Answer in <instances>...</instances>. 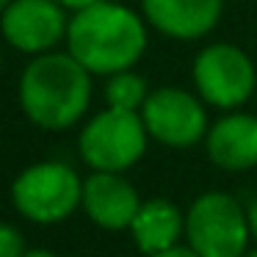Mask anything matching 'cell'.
<instances>
[{
    "label": "cell",
    "instance_id": "7c38bea8",
    "mask_svg": "<svg viewBox=\"0 0 257 257\" xmlns=\"http://www.w3.org/2000/svg\"><path fill=\"white\" fill-rule=\"evenodd\" d=\"M133 240L147 257L166 251L185 238V213L172 199H147L141 202L133 224H130Z\"/></svg>",
    "mask_w": 257,
    "mask_h": 257
},
{
    "label": "cell",
    "instance_id": "8992f818",
    "mask_svg": "<svg viewBox=\"0 0 257 257\" xmlns=\"http://www.w3.org/2000/svg\"><path fill=\"white\" fill-rule=\"evenodd\" d=\"M14 207L36 224H58L69 218L83 199V180L61 161L28 166L12 185Z\"/></svg>",
    "mask_w": 257,
    "mask_h": 257
},
{
    "label": "cell",
    "instance_id": "9c48e42d",
    "mask_svg": "<svg viewBox=\"0 0 257 257\" xmlns=\"http://www.w3.org/2000/svg\"><path fill=\"white\" fill-rule=\"evenodd\" d=\"M147 25L174 42H196L216 31L224 0H141Z\"/></svg>",
    "mask_w": 257,
    "mask_h": 257
},
{
    "label": "cell",
    "instance_id": "2e32d148",
    "mask_svg": "<svg viewBox=\"0 0 257 257\" xmlns=\"http://www.w3.org/2000/svg\"><path fill=\"white\" fill-rule=\"evenodd\" d=\"M246 218H249V232H251V240H257V196L249 202V207H246Z\"/></svg>",
    "mask_w": 257,
    "mask_h": 257
},
{
    "label": "cell",
    "instance_id": "ac0fdd59",
    "mask_svg": "<svg viewBox=\"0 0 257 257\" xmlns=\"http://www.w3.org/2000/svg\"><path fill=\"white\" fill-rule=\"evenodd\" d=\"M23 257H61V254H56V251H50V249H31V251H25Z\"/></svg>",
    "mask_w": 257,
    "mask_h": 257
},
{
    "label": "cell",
    "instance_id": "4fadbf2b",
    "mask_svg": "<svg viewBox=\"0 0 257 257\" xmlns=\"http://www.w3.org/2000/svg\"><path fill=\"white\" fill-rule=\"evenodd\" d=\"M150 86L133 69H122V72L108 75L105 80V102L108 108H122V111H141Z\"/></svg>",
    "mask_w": 257,
    "mask_h": 257
},
{
    "label": "cell",
    "instance_id": "ffe728a7",
    "mask_svg": "<svg viewBox=\"0 0 257 257\" xmlns=\"http://www.w3.org/2000/svg\"><path fill=\"white\" fill-rule=\"evenodd\" d=\"M243 257H257V249H251V251L246 249V251H243Z\"/></svg>",
    "mask_w": 257,
    "mask_h": 257
},
{
    "label": "cell",
    "instance_id": "52a82bcc",
    "mask_svg": "<svg viewBox=\"0 0 257 257\" xmlns=\"http://www.w3.org/2000/svg\"><path fill=\"white\" fill-rule=\"evenodd\" d=\"M141 119L152 141L172 150H188L205 141L210 130L207 105L196 91L180 86H161L147 94L141 105Z\"/></svg>",
    "mask_w": 257,
    "mask_h": 257
},
{
    "label": "cell",
    "instance_id": "9a60e30c",
    "mask_svg": "<svg viewBox=\"0 0 257 257\" xmlns=\"http://www.w3.org/2000/svg\"><path fill=\"white\" fill-rule=\"evenodd\" d=\"M150 257H199L194 249H191L188 243H177V246H172V249H166V251H158V254H150Z\"/></svg>",
    "mask_w": 257,
    "mask_h": 257
},
{
    "label": "cell",
    "instance_id": "d6986e66",
    "mask_svg": "<svg viewBox=\"0 0 257 257\" xmlns=\"http://www.w3.org/2000/svg\"><path fill=\"white\" fill-rule=\"evenodd\" d=\"M9 3H12V0H0V14L6 12V6H9Z\"/></svg>",
    "mask_w": 257,
    "mask_h": 257
},
{
    "label": "cell",
    "instance_id": "5bb4252c",
    "mask_svg": "<svg viewBox=\"0 0 257 257\" xmlns=\"http://www.w3.org/2000/svg\"><path fill=\"white\" fill-rule=\"evenodd\" d=\"M25 254V240L17 227L0 224V257H23Z\"/></svg>",
    "mask_w": 257,
    "mask_h": 257
},
{
    "label": "cell",
    "instance_id": "6da1fadb",
    "mask_svg": "<svg viewBox=\"0 0 257 257\" xmlns=\"http://www.w3.org/2000/svg\"><path fill=\"white\" fill-rule=\"evenodd\" d=\"M147 20L136 9L100 0L72 12L67 25V50L91 75H113L133 69L147 50Z\"/></svg>",
    "mask_w": 257,
    "mask_h": 257
},
{
    "label": "cell",
    "instance_id": "44dd1931",
    "mask_svg": "<svg viewBox=\"0 0 257 257\" xmlns=\"http://www.w3.org/2000/svg\"><path fill=\"white\" fill-rule=\"evenodd\" d=\"M0 64H3V53H0Z\"/></svg>",
    "mask_w": 257,
    "mask_h": 257
},
{
    "label": "cell",
    "instance_id": "3957f363",
    "mask_svg": "<svg viewBox=\"0 0 257 257\" xmlns=\"http://www.w3.org/2000/svg\"><path fill=\"white\" fill-rule=\"evenodd\" d=\"M249 238L246 207L227 191H205L185 210V243L199 257H243Z\"/></svg>",
    "mask_w": 257,
    "mask_h": 257
},
{
    "label": "cell",
    "instance_id": "7a4b0ae2",
    "mask_svg": "<svg viewBox=\"0 0 257 257\" xmlns=\"http://www.w3.org/2000/svg\"><path fill=\"white\" fill-rule=\"evenodd\" d=\"M20 105L45 130H67L91 105V72L72 53H39L23 69Z\"/></svg>",
    "mask_w": 257,
    "mask_h": 257
},
{
    "label": "cell",
    "instance_id": "277c9868",
    "mask_svg": "<svg viewBox=\"0 0 257 257\" xmlns=\"http://www.w3.org/2000/svg\"><path fill=\"white\" fill-rule=\"evenodd\" d=\"M194 91L205 105L218 111H238L257 89V69L249 53L229 42H213L196 53L191 64Z\"/></svg>",
    "mask_w": 257,
    "mask_h": 257
},
{
    "label": "cell",
    "instance_id": "30bf717a",
    "mask_svg": "<svg viewBox=\"0 0 257 257\" xmlns=\"http://www.w3.org/2000/svg\"><path fill=\"white\" fill-rule=\"evenodd\" d=\"M83 205L86 216L102 229H130L141 207L136 185L122 172H94L83 180Z\"/></svg>",
    "mask_w": 257,
    "mask_h": 257
},
{
    "label": "cell",
    "instance_id": "5b68a950",
    "mask_svg": "<svg viewBox=\"0 0 257 257\" xmlns=\"http://www.w3.org/2000/svg\"><path fill=\"white\" fill-rule=\"evenodd\" d=\"M150 133L139 111L105 108L83 124L78 139L80 158L94 172H127L144 158Z\"/></svg>",
    "mask_w": 257,
    "mask_h": 257
},
{
    "label": "cell",
    "instance_id": "8fae6325",
    "mask_svg": "<svg viewBox=\"0 0 257 257\" xmlns=\"http://www.w3.org/2000/svg\"><path fill=\"white\" fill-rule=\"evenodd\" d=\"M213 166L224 172H249L257 166V116L246 111H224L205 136Z\"/></svg>",
    "mask_w": 257,
    "mask_h": 257
},
{
    "label": "cell",
    "instance_id": "e0dca14e",
    "mask_svg": "<svg viewBox=\"0 0 257 257\" xmlns=\"http://www.w3.org/2000/svg\"><path fill=\"white\" fill-rule=\"evenodd\" d=\"M64 9H69V12H80V9H89L94 6V3H100V0H58Z\"/></svg>",
    "mask_w": 257,
    "mask_h": 257
},
{
    "label": "cell",
    "instance_id": "ba28073f",
    "mask_svg": "<svg viewBox=\"0 0 257 257\" xmlns=\"http://www.w3.org/2000/svg\"><path fill=\"white\" fill-rule=\"evenodd\" d=\"M67 9L58 0H12L0 14V31L20 53H50L67 39Z\"/></svg>",
    "mask_w": 257,
    "mask_h": 257
}]
</instances>
